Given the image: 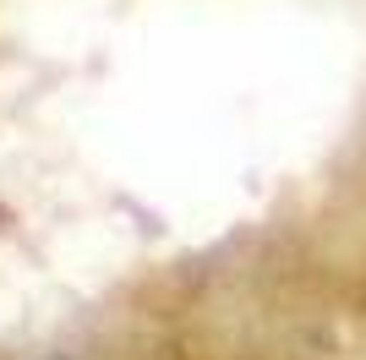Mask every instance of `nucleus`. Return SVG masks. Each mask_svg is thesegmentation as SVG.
<instances>
[]
</instances>
